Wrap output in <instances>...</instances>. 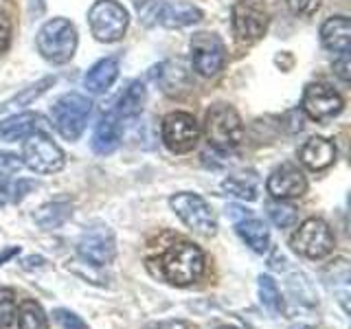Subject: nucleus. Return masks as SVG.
Listing matches in <instances>:
<instances>
[{"instance_id":"obj_36","label":"nucleus","mask_w":351,"mask_h":329,"mask_svg":"<svg viewBox=\"0 0 351 329\" xmlns=\"http://www.w3.org/2000/svg\"><path fill=\"white\" fill-rule=\"evenodd\" d=\"M149 329H189V325L184 321H162V323L152 325Z\"/></svg>"},{"instance_id":"obj_27","label":"nucleus","mask_w":351,"mask_h":329,"mask_svg":"<svg viewBox=\"0 0 351 329\" xmlns=\"http://www.w3.org/2000/svg\"><path fill=\"white\" fill-rule=\"evenodd\" d=\"M222 186L228 193L241 197V200H248V202L257 200V184L252 180L241 178V175H228V178L222 182Z\"/></svg>"},{"instance_id":"obj_14","label":"nucleus","mask_w":351,"mask_h":329,"mask_svg":"<svg viewBox=\"0 0 351 329\" xmlns=\"http://www.w3.org/2000/svg\"><path fill=\"white\" fill-rule=\"evenodd\" d=\"M266 189L274 200H294V197H301L307 191V180L299 167L281 164L268 175Z\"/></svg>"},{"instance_id":"obj_8","label":"nucleus","mask_w":351,"mask_h":329,"mask_svg":"<svg viewBox=\"0 0 351 329\" xmlns=\"http://www.w3.org/2000/svg\"><path fill=\"white\" fill-rule=\"evenodd\" d=\"M191 69L200 77H215L226 64V47L222 38L211 31H197L189 42Z\"/></svg>"},{"instance_id":"obj_16","label":"nucleus","mask_w":351,"mask_h":329,"mask_svg":"<svg viewBox=\"0 0 351 329\" xmlns=\"http://www.w3.org/2000/svg\"><path fill=\"white\" fill-rule=\"evenodd\" d=\"M121 141H123L121 119L114 112H110L97 123L90 145H93V151L99 154V156H110V154H114L119 149Z\"/></svg>"},{"instance_id":"obj_20","label":"nucleus","mask_w":351,"mask_h":329,"mask_svg":"<svg viewBox=\"0 0 351 329\" xmlns=\"http://www.w3.org/2000/svg\"><path fill=\"white\" fill-rule=\"evenodd\" d=\"M40 117L36 112H18L0 121V141L18 143L38 132Z\"/></svg>"},{"instance_id":"obj_26","label":"nucleus","mask_w":351,"mask_h":329,"mask_svg":"<svg viewBox=\"0 0 351 329\" xmlns=\"http://www.w3.org/2000/svg\"><path fill=\"white\" fill-rule=\"evenodd\" d=\"M268 217L274 226L288 228L296 222V208L285 200H274L268 204Z\"/></svg>"},{"instance_id":"obj_39","label":"nucleus","mask_w":351,"mask_h":329,"mask_svg":"<svg viewBox=\"0 0 351 329\" xmlns=\"http://www.w3.org/2000/svg\"><path fill=\"white\" fill-rule=\"evenodd\" d=\"M7 184H9V180L0 173V204L7 202Z\"/></svg>"},{"instance_id":"obj_40","label":"nucleus","mask_w":351,"mask_h":329,"mask_svg":"<svg viewBox=\"0 0 351 329\" xmlns=\"http://www.w3.org/2000/svg\"><path fill=\"white\" fill-rule=\"evenodd\" d=\"M33 263H36V266L40 268L42 263H44V259H42V257H27L25 261H22V266H25L27 270H31V268H33Z\"/></svg>"},{"instance_id":"obj_17","label":"nucleus","mask_w":351,"mask_h":329,"mask_svg":"<svg viewBox=\"0 0 351 329\" xmlns=\"http://www.w3.org/2000/svg\"><path fill=\"white\" fill-rule=\"evenodd\" d=\"M321 42L334 55L351 51V22L347 16H332L321 25Z\"/></svg>"},{"instance_id":"obj_28","label":"nucleus","mask_w":351,"mask_h":329,"mask_svg":"<svg viewBox=\"0 0 351 329\" xmlns=\"http://www.w3.org/2000/svg\"><path fill=\"white\" fill-rule=\"evenodd\" d=\"M16 307V292L11 288H0V327L14 325Z\"/></svg>"},{"instance_id":"obj_24","label":"nucleus","mask_w":351,"mask_h":329,"mask_svg":"<svg viewBox=\"0 0 351 329\" xmlns=\"http://www.w3.org/2000/svg\"><path fill=\"white\" fill-rule=\"evenodd\" d=\"M16 321L20 329H49V318L42 305L31 299H25L16 307Z\"/></svg>"},{"instance_id":"obj_21","label":"nucleus","mask_w":351,"mask_h":329,"mask_svg":"<svg viewBox=\"0 0 351 329\" xmlns=\"http://www.w3.org/2000/svg\"><path fill=\"white\" fill-rule=\"evenodd\" d=\"M235 230H237V235L241 237V241H244L250 250L259 252V255L268 252V248H270V230H268L266 224L261 222V219L248 215L244 219H239V222H235Z\"/></svg>"},{"instance_id":"obj_9","label":"nucleus","mask_w":351,"mask_h":329,"mask_svg":"<svg viewBox=\"0 0 351 329\" xmlns=\"http://www.w3.org/2000/svg\"><path fill=\"white\" fill-rule=\"evenodd\" d=\"M22 164H27L31 171L36 173H58L64 169V151L58 143H53L42 132H33L31 136L25 138V147H22Z\"/></svg>"},{"instance_id":"obj_38","label":"nucleus","mask_w":351,"mask_h":329,"mask_svg":"<svg viewBox=\"0 0 351 329\" xmlns=\"http://www.w3.org/2000/svg\"><path fill=\"white\" fill-rule=\"evenodd\" d=\"M16 255H20V246H7V248H3V250H0V266H3L5 261H9L11 257H16Z\"/></svg>"},{"instance_id":"obj_23","label":"nucleus","mask_w":351,"mask_h":329,"mask_svg":"<svg viewBox=\"0 0 351 329\" xmlns=\"http://www.w3.org/2000/svg\"><path fill=\"white\" fill-rule=\"evenodd\" d=\"M71 215H73V206L69 202H47L33 213V219H36V224L40 228L51 230V228H60Z\"/></svg>"},{"instance_id":"obj_33","label":"nucleus","mask_w":351,"mask_h":329,"mask_svg":"<svg viewBox=\"0 0 351 329\" xmlns=\"http://www.w3.org/2000/svg\"><path fill=\"white\" fill-rule=\"evenodd\" d=\"M334 73L340 82H349L351 80V62H349V53L345 55H336V60H334Z\"/></svg>"},{"instance_id":"obj_4","label":"nucleus","mask_w":351,"mask_h":329,"mask_svg":"<svg viewBox=\"0 0 351 329\" xmlns=\"http://www.w3.org/2000/svg\"><path fill=\"white\" fill-rule=\"evenodd\" d=\"M93 103L80 93H66L51 106V121L58 134L66 141H77L86 130Z\"/></svg>"},{"instance_id":"obj_15","label":"nucleus","mask_w":351,"mask_h":329,"mask_svg":"<svg viewBox=\"0 0 351 329\" xmlns=\"http://www.w3.org/2000/svg\"><path fill=\"white\" fill-rule=\"evenodd\" d=\"M299 160L310 171H323L336 162V145L325 136H312L301 145Z\"/></svg>"},{"instance_id":"obj_5","label":"nucleus","mask_w":351,"mask_h":329,"mask_svg":"<svg viewBox=\"0 0 351 329\" xmlns=\"http://www.w3.org/2000/svg\"><path fill=\"white\" fill-rule=\"evenodd\" d=\"M88 25H90V33L95 40L104 44H114L123 40L130 25V14L119 0H97L88 9Z\"/></svg>"},{"instance_id":"obj_3","label":"nucleus","mask_w":351,"mask_h":329,"mask_svg":"<svg viewBox=\"0 0 351 329\" xmlns=\"http://www.w3.org/2000/svg\"><path fill=\"white\" fill-rule=\"evenodd\" d=\"M38 51L51 64H66L77 51V29L66 18H51L38 31Z\"/></svg>"},{"instance_id":"obj_13","label":"nucleus","mask_w":351,"mask_h":329,"mask_svg":"<svg viewBox=\"0 0 351 329\" xmlns=\"http://www.w3.org/2000/svg\"><path fill=\"white\" fill-rule=\"evenodd\" d=\"M230 25H233V33L239 42L250 44L263 38L268 29V16L252 0H239L230 11Z\"/></svg>"},{"instance_id":"obj_12","label":"nucleus","mask_w":351,"mask_h":329,"mask_svg":"<svg viewBox=\"0 0 351 329\" xmlns=\"http://www.w3.org/2000/svg\"><path fill=\"white\" fill-rule=\"evenodd\" d=\"M345 101L332 86L316 82V84H307L303 90L301 99V110L310 117L316 123H325V121L338 117L343 112Z\"/></svg>"},{"instance_id":"obj_2","label":"nucleus","mask_w":351,"mask_h":329,"mask_svg":"<svg viewBox=\"0 0 351 329\" xmlns=\"http://www.w3.org/2000/svg\"><path fill=\"white\" fill-rule=\"evenodd\" d=\"M204 136L217 151H230L244 141V123L237 110L228 103H215L206 110Z\"/></svg>"},{"instance_id":"obj_31","label":"nucleus","mask_w":351,"mask_h":329,"mask_svg":"<svg viewBox=\"0 0 351 329\" xmlns=\"http://www.w3.org/2000/svg\"><path fill=\"white\" fill-rule=\"evenodd\" d=\"M31 189H36V182H33V180H22V178H18L16 182H9L7 184V202H20V200H25V195Z\"/></svg>"},{"instance_id":"obj_37","label":"nucleus","mask_w":351,"mask_h":329,"mask_svg":"<svg viewBox=\"0 0 351 329\" xmlns=\"http://www.w3.org/2000/svg\"><path fill=\"white\" fill-rule=\"evenodd\" d=\"M226 213L233 217V222H239V219H244V217L250 215V211H246V208H241V206H235V204H230L226 208Z\"/></svg>"},{"instance_id":"obj_22","label":"nucleus","mask_w":351,"mask_h":329,"mask_svg":"<svg viewBox=\"0 0 351 329\" xmlns=\"http://www.w3.org/2000/svg\"><path fill=\"white\" fill-rule=\"evenodd\" d=\"M145 99H147V90H145V84L143 82H132L123 93H121L119 101L114 106V114L119 119H132L141 114L143 106H145Z\"/></svg>"},{"instance_id":"obj_19","label":"nucleus","mask_w":351,"mask_h":329,"mask_svg":"<svg viewBox=\"0 0 351 329\" xmlns=\"http://www.w3.org/2000/svg\"><path fill=\"white\" fill-rule=\"evenodd\" d=\"M121 71V64L117 58H104L97 64H93L90 69L84 75V88L93 95H101L108 88H112V84L117 82Z\"/></svg>"},{"instance_id":"obj_30","label":"nucleus","mask_w":351,"mask_h":329,"mask_svg":"<svg viewBox=\"0 0 351 329\" xmlns=\"http://www.w3.org/2000/svg\"><path fill=\"white\" fill-rule=\"evenodd\" d=\"M53 318H55V323H58L62 329H90L84 321H82V316H77L75 312L71 310H64V307H60V310H55L53 312Z\"/></svg>"},{"instance_id":"obj_10","label":"nucleus","mask_w":351,"mask_h":329,"mask_svg":"<svg viewBox=\"0 0 351 329\" xmlns=\"http://www.w3.org/2000/svg\"><path fill=\"white\" fill-rule=\"evenodd\" d=\"M160 138L173 154H189L200 141V123L189 112H169L160 123Z\"/></svg>"},{"instance_id":"obj_18","label":"nucleus","mask_w":351,"mask_h":329,"mask_svg":"<svg viewBox=\"0 0 351 329\" xmlns=\"http://www.w3.org/2000/svg\"><path fill=\"white\" fill-rule=\"evenodd\" d=\"M202 20V9L191 3H162L158 9V25L165 29H184Z\"/></svg>"},{"instance_id":"obj_42","label":"nucleus","mask_w":351,"mask_h":329,"mask_svg":"<svg viewBox=\"0 0 351 329\" xmlns=\"http://www.w3.org/2000/svg\"><path fill=\"white\" fill-rule=\"evenodd\" d=\"M299 329H307V327H299Z\"/></svg>"},{"instance_id":"obj_35","label":"nucleus","mask_w":351,"mask_h":329,"mask_svg":"<svg viewBox=\"0 0 351 329\" xmlns=\"http://www.w3.org/2000/svg\"><path fill=\"white\" fill-rule=\"evenodd\" d=\"M9 40H11V25L7 16L0 11V55H3L9 47Z\"/></svg>"},{"instance_id":"obj_11","label":"nucleus","mask_w":351,"mask_h":329,"mask_svg":"<svg viewBox=\"0 0 351 329\" xmlns=\"http://www.w3.org/2000/svg\"><path fill=\"white\" fill-rule=\"evenodd\" d=\"M77 252L80 257L90 263V266L104 268L108 263H112L117 257V239L112 228L106 224H93L88 226L80 241H77Z\"/></svg>"},{"instance_id":"obj_34","label":"nucleus","mask_w":351,"mask_h":329,"mask_svg":"<svg viewBox=\"0 0 351 329\" xmlns=\"http://www.w3.org/2000/svg\"><path fill=\"white\" fill-rule=\"evenodd\" d=\"M288 7L294 16H310L314 9H318V0H288Z\"/></svg>"},{"instance_id":"obj_25","label":"nucleus","mask_w":351,"mask_h":329,"mask_svg":"<svg viewBox=\"0 0 351 329\" xmlns=\"http://www.w3.org/2000/svg\"><path fill=\"white\" fill-rule=\"evenodd\" d=\"M259 299H261V305L266 307L270 314H281L283 299H281L277 281H274L270 274H261L259 277Z\"/></svg>"},{"instance_id":"obj_6","label":"nucleus","mask_w":351,"mask_h":329,"mask_svg":"<svg viewBox=\"0 0 351 329\" xmlns=\"http://www.w3.org/2000/svg\"><path fill=\"white\" fill-rule=\"evenodd\" d=\"M169 206H171V211L182 219V224L186 228H191L193 233L204 235V237L215 235L217 222H215L213 208L202 195L189 193V191L176 193L169 197Z\"/></svg>"},{"instance_id":"obj_32","label":"nucleus","mask_w":351,"mask_h":329,"mask_svg":"<svg viewBox=\"0 0 351 329\" xmlns=\"http://www.w3.org/2000/svg\"><path fill=\"white\" fill-rule=\"evenodd\" d=\"M22 169V158L18 154L11 151H0V173H18Z\"/></svg>"},{"instance_id":"obj_7","label":"nucleus","mask_w":351,"mask_h":329,"mask_svg":"<svg viewBox=\"0 0 351 329\" xmlns=\"http://www.w3.org/2000/svg\"><path fill=\"white\" fill-rule=\"evenodd\" d=\"M290 246L294 248V252H299V255L307 259H323L334 250L336 241L332 228H329L325 219L310 217L294 230Z\"/></svg>"},{"instance_id":"obj_41","label":"nucleus","mask_w":351,"mask_h":329,"mask_svg":"<svg viewBox=\"0 0 351 329\" xmlns=\"http://www.w3.org/2000/svg\"><path fill=\"white\" fill-rule=\"evenodd\" d=\"M217 329H237V327H230V325H222V327H217Z\"/></svg>"},{"instance_id":"obj_29","label":"nucleus","mask_w":351,"mask_h":329,"mask_svg":"<svg viewBox=\"0 0 351 329\" xmlns=\"http://www.w3.org/2000/svg\"><path fill=\"white\" fill-rule=\"evenodd\" d=\"M51 84H55V80L53 77H47V80H42V82H38L36 86H31V88H27L25 93H22L20 97H16L14 101H9L7 106H3V108H9V106H14V103H18V106H29L33 99L36 97H40L44 90H47V88L51 86Z\"/></svg>"},{"instance_id":"obj_1","label":"nucleus","mask_w":351,"mask_h":329,"mask_svg":"<svg viewBox=\"0 0 351 329\" xmlns=\"http://www.w3.org/2000/svg\"><path fill=\"white\" fill-rule=\"evenodd\" d=\"M162 277L167 279L171 285H191L204 274L206 259L200 246H195L193 241H173V244L162 252V257L158 259Z\"/></svg>"}]
</instances>
